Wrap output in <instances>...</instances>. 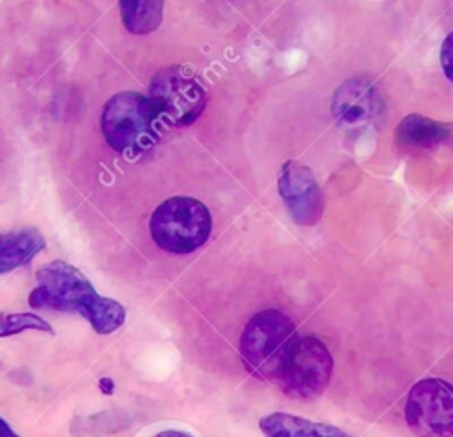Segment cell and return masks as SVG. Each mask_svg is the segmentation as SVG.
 Wrapping results in <instances>:
<instances>
[{
  "label": "cell",
  "mask_w": 453,
  "mask_h": 437,
  "mask_svg": "<svg viewBox=\"0 0 453 437\" xmlns=\"http://www.w3.org/2000/svg\"><path fill=\"white\" fill-rule=\"evenodd\" d=\"M35 278L37 287L28 295L32 308L80 313L97 334H110L126 322L124 306L115 299L99 295L83 272L64 260L42 265Z\"/></svg>",
  "instance_id": "6da1fadb"
},
{
  "label": "cell",
  "mask_w": 453,
  "mask_h": 437,
  "mask_svg": "<svg viewBox=\"0 0 453 437\" xmlns=\"http://www.w3.org/2000/svg\"><path fill=\"white\" fill-rule=\"evenodd\" d=\"M297 336L292 318L285 313L278 310L255 313L244 326L239 343L244 368L258 379L278 384Z\"/></svg>",
  "instance_id": "7a4b0ae2"
},
{
  "label": "cell",
  "mask_w": 453,
  "mask_h": 437,
  "mask_svg": "<svg viewBox=\"0 0 453 437\" xmlns=\"http://www.w3.org/2000/svg\"><path fill=\"white\" fill-rule=\"evenodd\" d=\"M99 122L106 143L120 154H142L159 140V115L152 101L140 92L126 90L111 96Z\"/></svg>",
  "instance_id": "3957f363"
},
{
  "label": "cell",
  "mask_w": 453,
  "mask_h": 437,
  "mask_svg": "<svg viewBox=\"0 0 453 437\" xmlns=\"http://www.w3.org/2000/svg\"><path fill=\"white\" fill-rule=\"evenodd\" d=\"M149 230L152 241L161 249L186 255L207 242L212 230V218L200 200L172 196L154 209Z\"/></svg>",
  "instance_id": "277c9868"
},
{
  "label": "cell",
  "mask_w": 453,
  "mask_h": 437,
  "mask_svg": "<svg viewBox=\"0 0 453 437\" xmlns=\"http://www.w3.org/2000/svg\"><path fill=\"white\" fill-rule=\"evenodd\" d=\"M159 119L175 127L193 124L207 104V92L200 80L184 65L159 69L149 85L147 96Z\"/></svg>",
  "instance_id": "5b68a950"
},
{
  "label": "cell",
  "mask_w": 453,
  "mask_h": 437,
  "mask_svg": "<svg viewBox=\"0 0 453 437\" xmlns=\"http://www.w3.org/2000/svg\"><path fill=\"white\" fill-rule=\"evenodd\" d=\"M333 375V356L315 336H297L283 366L278 386L297 400H313L324 393Z\"/></svg>",
  "instance_id": "8992f818"
},
{
  "label": "cell",
  "mask_w": 453,
  "mask_h": 437,
  "mask_svg": "<svg viewBox=\"0 0 453 437\" xmlns=\"http://www.w3.org/2000/svg\"><path fill=\"white\" fill-rule=\"evenodd\" d=\"M405 421L418 437H453V386L442 379L416 382L407 395Z\"/></svg>",
  "instance_id": "52a82bcc"
},
{
  "label": "cell",
  "mask_w": 453,
  "mask_h": 437,
  "mask_svg": "<svg viewBox=\"0 0 453 437\" xmlns=\"http://www.w3.org/2000/svg\"><path fill=\"white\" fill-rule=\"evenodd\" d=\"M278 191L297 225L311 226L319 223L324 212V195L308 166L287 161L281 166Z\"/></svg>",
  "instance_id": "ba28073f"
},
{
  "label": "cell",
  "mask_w": 453,
  "mask_h": 437,
  "mask_svg": "<svg viewBox=\"0 0 453 437\" xmlns=\"http://www.w3.org/2000/svg\"><path fill=\"white\" fill-rule=\"evenodd\" d=\"M382 97L377 85L366 76H352L333 96V117L345 129H363L382 113Z\"/></svg>",
  "instance_id": "9c48e42d"
},
{
  "label": "cell",
  "mask_w": 453,
  "mask_h": 437,
  "mask_svg": "<svg viewBox=\"0 0 453 437\" xmlns=\"http://www.w3.org/2000/svg\"><path fill=\"white\" fill-rule=\"evenodd\" d=\"M395 142L403 150H430L453 143V124L411 113L395 129Z\"/></svg>",
  "instance_id": "30bf717a"
},
{
  "label": "cell",
  "mask_w": 453,
  "mask_h": 437,
  "mask_svg": "<svg viewBox=\"0 0 453 437\" xmlns=\"http://www.w3.org/2000/svg\"><path fill=\"white\" fill-rule=\"evenodd\" d=\"M265 437H350L327 423H317L288 412H273L258 421Z\"/></svg>",
  "instance_id": "8fae6325"
},
{
  "label": "cell",
  "mask_w": 453,
  "mask_h": 437,
  "mask_svg": "<svg viewBox=\"0 0 453 437\" xmlns=\"http://www.w3.org/2000/svg\"><path fill=\"white\" fill-rule=\"evenodd\" d=\"M44 248V237L35 228L0 234V274L28 264Z\"/></svg>",
  "instance_id": "7c38bea8"
},
{
  "label": "cell",
  "mask_w": 453,
  "mask_h": 437,
  "mask_svg": "<svg viewBox=\"0 0 453 437\" xmlns=\"http://www.w3.org/2000/svg\"><path fill=\"white\" fill-rule=\"evenodd\" d=\"M122 23L127 32L143 35L156 30L163 19V2H119Z\"/></svg>",
  "instance_id": "4fadbf2b"
},
{
  "label": "cell",
  "mask_w": 453,
  "mask_h": 437,
  "mask_svg": "<svg viewBox=\"0 0 453 437\" xmlns=\"http://www.w3.org/2000/svg\"><path fill=\"white\" fill-rule=\"evenodd\" d=\"M23 331L53 333L50 322L35 313H0V338L19 334Z\"/></svg>",
  "instance_id": "5bb4252c"
},
{
  "label": "cell",
  "mask_w": 453,
  "mask_h": 437,
  "mask_svg": "<svg viewBox=\"0 0 453 437\" xmlns=\"http://www.w3.org/2000/svg\"><path fill=\"white\" fill-rule=\"evenodd\" d=\"M441 65L448 80L453 81V32L442 41L441 48Z\"/></svg>",
  "instance_id": "9a60e30c"
},
{
  "label": "cell",
  "mask_w": 453,
  "mask_h": 437,
  "mask_svg": "<svg viewBox=\"0 0 453 437\" xmlns=\"http://www.w3.org/2000/svg\"><path fill=\"white\" fill-rule=\"evenodd\" d=\"M97 386H99V389H101L103 395H113V391H115V382H113V379H110V377H101L99 382H97Z\"/></svg>",
  "instance_id": "2e32d148"
},
{
  "label": "cell",
  "mask_w": 453,
  "mask_h": 437,
  "mask_svg": "<svg viewBox=\"0 0 453 437\" xmlns=\"http://www.w3.org/2000/svg\"><path fill=\"white\" fill-rule=\"evenodd\" d=\"M0 437H19L2 416H0Z\"/></svg>",
  "instance_id": "e0dca14e"
},
{
  "label": "cell",
  "mask_w": 453,
  "mask_h": 437,
  "mask_svg": "<svg viewBox=\"0 0 453 437\" xmlns=\"http://www.w3.org/2000/svg\"><path fill=\"white\" fill-rule=\"evenodd\" d=\"M154 437H195L184 430H161Z\"/></svg>",
  "instance_id": "ac0fdd59"
}]
</instances>
